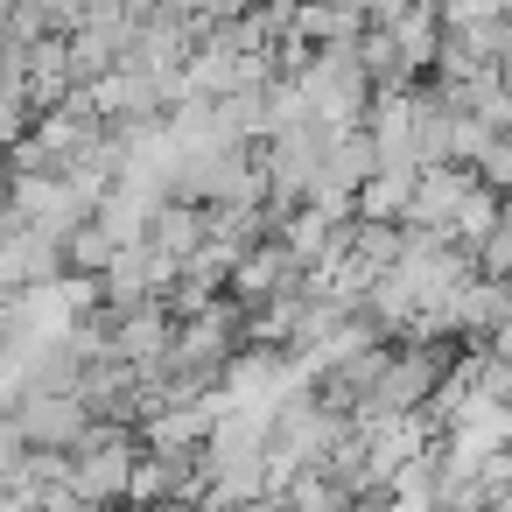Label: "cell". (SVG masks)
<instances>
[{
  "instance_id": "obj_1",
  "label": "cell",
  "mask_w": 512,
  "mask_h": 512,
  "mask_svg": "<svg viewBox=\"0 0 512 512\" xmlns=\"http://www.w3.org/2000/svg\"><path fill=\"white\" fill-rule=\"evenodd\" d=\"M302 92H309V106H316L323 127H337V134L365 127L372 120V99H379V78L365 71L358 36L351 43H316V64L302 71Z\"/></svg>"
},
{
  "instance_id": "obj_2",
  "label": "cell",
  "mask_w": 512,
  "mask_h": 512,
  "mask_svg": "<svg viewBox=\"0 0 512 512\" xmlns=\"http://www.w3.org/2000/svg\"><path fill=\"white\" fill-rule=\"evenodd\" d=\"M99 190H85L71 169H43V176H22L15 169V197H8V211H22L36 232H50V239H71L78 225H92L99 218Z\"/></svg>"
},
{
  "instance_id": "obj_3",
  "label": "cell",
  "mask_w": 512,
  "mask_h": 512,
  "mask_svg": "<svg viewBox=\"0 0 512 512\" xmlns=\"http://www.w3.org/2000/svg\"><path fill=\"white\" fill-rule=\"evenodd\" d=\"M8 421H22L29 442H43V449H85L99 428V414L78 386H36L22 407H8Z\"/></svg>"
},
{
  "instance_id": "obj_4",
  "label": "cell",
  "mask_w": 512,
  "mask_h": 512,
  "mask_svg": "<svg viewBox=\"0 0 512 512\" xmlns=\"http://www.w3.org/2000/svg\"><path fill=\"white\" fill-rule=\"evenodd\" d=\"M57 274H71L64 239L36 232L22 211H8V239H0V281H8V288H36V281H57Z\"/></svg>"
},
{
  "instance_id": "obj_5",
  "label": "cell",
  "mask_w": 512,
  "mask_h": 512,
  "mask_svg": "<svg viewBox=\"0 0 512 512\" xmlns=\"http://www.w3.org/2000/svg\"><path fill=\"white\" fill-rule=\"evenodd\" d=\"M295 281H309V267H302V253L274 232V239H260V246L232 267V288H225V295L253 309V302H267V295H281V288H295Z\"/></svg>"
},
{
  "instance_id": "obj_6",
  "label": "cell",
  "mask_w": 512,
  "mask_h": 512,
  "mask_svg": "<svg viewBox=\"0 0 512 512\" xmlns=\"http://www.w3.org/2000/svg\"><path fill=\"white\" fill-rule=\"evenodd\" d=\"M470 190H477V169H470V162H428L421 183H414L407 225H421V232H456V211H463Z\"/></svg>"
},
{
  "instance_id": "obj_7",
  "label": "cell",
  "mask_w": 512,
  "mask_h": 512,
  "mask_svg": "<svg viewBox=\"0 0 512 512\" xmlns=\"http://www.w3.org/2000/svg\"><path fill=\"white\" fill-rule=\"evenodd\" d=\"M449 323L463 344H491L505 323H512V281L505 274H477L456 302H449Z\"/></svg>"
},
{
  "instance_id": "obj_8",
  "label": "cell",
  "mask_w": 512,
  "mask_h": 512,
  "mask_svg": "<svg viewBox=\"0 0 512 512\" xmlns=\"http://www.w3.org/2000/svg\"><path fill=\"white\" fill-rule=\"evenodd\" d=\"M155 246H169L176 260H190L197 246H211V204H190V197H169L162 211H155V232H148Z\"/></svg>"
},
{
  "instance_id": "obj_9",
  "label": "cell",
  "mask_w": 512,
  "mask_h": 512,
  "mask_svg": "<svg viewBox=\"0 0 512 512\" xmlns=\"http://www.w3.org/2000/svg\"><path fill=\"white\" fill-rule=\"evenodd\" d=\"M358 57H365V71H372L379 85H414V57H407V43H400L393 22H365Z\"/></svg>"
},
{
  "instance_id": "obj_10",
  "label": "cell",
  "mask_w": 512,
  "mask_h": 512,
  "mask_svg": "<svg viewBox=\"0 0 512 512\" xmlns=\"http://www.w3.org/2000/svg\"><path fill=\"white\" fill-rule=\"evenodd\" d=\"M414 183H421V169H379V176L358 190V218H393V225H407Z\"/></svg>"
},
{
  "instance_id": "obj_11",
  "label": "cell",
  "mask_w": 512,
  "mask_h": 512,
  "mask_svg": "<svg viewBox=\"0 0 512 512\" xmlns=\"http://www.w3.org/2000/svg\"><path fill=\"white\" fill-rule=\"evenodd\" d=\"M498 218H505V190L477 176V190H470V197H463V211H456V239H463V246H477V260H484V239L498 232Z\"/></svg>"
},
{
  "instance_id": "obj_12",
  "label": "cell",
  "mask_w": 512,
  "mask_h": 512,
  "mask_svg": "<svg viewBox=\"0 0 512 512\" xmlns=\"http://www.w3.org/2000/svg\"><path fill=\"white\" fill-rule=\"evenodd\" d=\"M477 64H505L512 57V8H498V15H477L470 29H449Z\"/></svg>"
},
{
  "instance_id": "obj_13",
  "label": "cell",
  "mask_w": 512,
  "mask_h": 512,
  "mask_svg": "<svg viewBox=\"0 0 512 512\" xmlns=\"http://www.w3.org/2000/svg\"><path fill=\"white\" fill-rule=\"evenodd\" d=\"M120 253H127V246H120V239H113L99 218H92V225H78V232L64 239V260H71V274H106Z\"/></svg>"
},
{
  "instance_id": "obj_14",
  "label": "cell",
  "mask_w": 512,
  "mask_h": 512,
  "mask_svg": "<svg viewBox=\"0 0 512 512\" xmlns=\"http://www.w3.org/2000/svg\"><path fill=\"white\" fill-rule=\"evenodd\" d=\"M85 8H92V0H36L43 36H78L85 29Z\"/></svg>"
},
{
  "instance_id": "obj_15",
  "label": "cell",
  "mask_w": 512,
  "mask_h": 512,
  "mask_svg": "<svg viewBox=\"0 0 512 512\" xmlns=\"http://www.w3.org/2000/svg\"><path fill=\"white\" fill-rule=\"evenodd\" d=\"M477 176H484V183H498V190H512V127H498V134H491V148L477 155Z\"/></svg>"
},
{
  "instance_id": "obj_16",
  "label": "cell",
  "mask_w": 512,
  "mask_h": 512,
  "mask_svg": "<svg viewBox=\"0 0 512 512\" xmlns=\"http://www.w3.org/2000/svg\"><path fill=\"white\" fill-rule=\"evenodd\" d=\"M484 274H505V281H512V190H505V218H498V232L484 239Z\"/></svg>"
},
{
  "instance_id": "obj_17",
  "label": "cell",
  "mask_w": 512,
  "mask_h": 512,
  "mask_svg": "<svg viewBox=\"0 0 512 512\" xmlns=\"http://www.w3.org/2000/svg\"><path fill=\"white\" fill-rule=\"evenodd\" d=\"M43 512H99V505H92V498L64 477V484H43Z\"/></svg>"
},
{
  "instance_id": "obj_18",
  "label": "cell",
  "mask_w": 512,
  "mask_h": 512,
  "mask_svg": "<svg viewBox=\"0 0 512 512\" xmlns=\"http://www.w3.org/2000/svg\"><path fill=\"white\" fill-rule=\"evenodd\" d=\"M344 512H393V505H386V491H358Z\"/></svg>"
},
{
  "instance_id": "obj_19",
  "label": "cell",
  "mask_w": 512,
  "mask_h": 512,
  "mask_svg": "<svg viewBox=\"0 0 512 512\" xmlns=\"http://www.w3.org/2000/svg\"><path fill=\"white\" fill-rule=\"evenodd\" d=\"M99 512H148V505H134V498H127V505H99Z\"/></svg>"
},
{
  "instance_id": "obj_20",
  "label": "cell",
  "mask_w": 512,
  "mask_h": 512,
  "mask_svg": "<svg viewBox=\"0 0 512 512\" xmlns=\"http://www.w3.org/2000/svg\"><path fill=\"white\" fill-rule=\"evenodd\" d=\"M498 71H505V85H512V57H505V64H498Z\"/></svg>"
},
{
  "instance_id": "obj_21",
  "label": "cell",
  "mask_w": 512,
  "mask_h": 512,
  "mask_svg": "<svg viewBox=\"0 0 512 512\" xmlns=\"http://www.w3.org/2000/svg\"><path fill=\"white\" fill-rule=\"evenodd\" d=\"M491 512H512V498H498V505H491Z\"/></svg>"
}]
</instances>
